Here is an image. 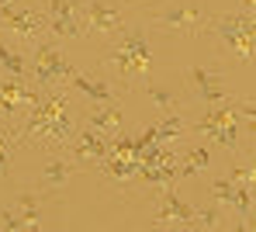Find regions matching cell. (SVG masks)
I'll return each mask as SVG.
<instances>
[{"label":"cell","mask_w":256,"mask_h":232,"mask_svg":"<svg viewBox=\"0 0 256 232\" xmlns=\"http://www.w3.org/2000/svg\"><path fill=\"white\" fill-rule=\"evenodd\" d=\"M128 7H146V4H156V0H125Z\"/></svg>","instance_id":"obj_26"},{"label":"cell","mask_w":256,"mask_h":232,"mask_svg":"<svg viewBox=\"0 0 256 232\" xmlns=\"http://www.w3.org/2000/svg\"><path fill=\"white\" fill-rule=\"evenodd\" d=\"M48 24V35L66 42V38H84L80 32V14H76V0H38Z\"/></svg>","instance_id":"obj_16"},{"label":"cell","mask_w":256,"mask_h":232,"mask_svg":"<svg viewBox=\"0 0 256 232\" xmlns=\"http://www.w3.org/2000/svg\"><path fill=\"white\" fill-rule=\"evenodd\" d=\"M149 128H152V142H160V146H176V142H184V136H190V118H187V111H180V114H163L160 125H149Z\"/></svg>","instance_id":"obj_21"},{"label":"cell","mask_w":256,"mask_h":232,"mask_svg":"<svg viewBox=\"0 0 256 232\" xmlns=\"http://www.w3.org/2000/svg\"><path fill=\"white\" fill-rule=\"evenodd\" d=\"M212 166H214V146L208 139L176 149V184L190 180V177H204V174H212Z\"/></svg>","instance_id":"obj_17"},{"label":"cell","mask_w":256,"mask_h":232,"mask_svg":"<svg viewBox=\"0 0 256 232\" xmlns=\"http://www.w3.org/2000/svg\"><path fill=\"white\" fill-rule=\"evenodd\" d=\"M146 21L156 32L198 38V35H204L208 10L194 0H156V4H146Z\"/></svg>","instance_id":"obj_5"},{"label":"cell","mask_w":256,"mask_h":232,"mask_svg":"<svg viewBox=\"0 0 256 232\" xmlns=\"http://www.w3.org/2000/svg\"><path fill=\"white\" fill-rule=\"evenodd\" d=\"M239 4H242V10H246V14H253V10H256V0H239Z\"/></svg>","instance_id":"obj_25"},{"label":"cell","mask_w":256,"mask_h":232,"mask_svg":"<svg viewBox=\"0 0 256 232\" xmlns=\"http://www.w3.org/2000/svg\"><path fill=\"white\" fill-rule=\"evenodd\" d=\"M208 201L225 212V218H239V229L253 226V190L232 184L228 177H212L208 180Z\"/></svg>","instance_id":"obj_9"},{"label":"cell","mask_w":256,"mask_h":232,"mask_svg":"<svg viewBox=\"0 0 256 232\" xmlns=\"http://www.w3.org/2000/svg\"><path fill=\"white\" fill-rule=\"evenodd\" d=\"M0 73L28 80V52L7 35H0Z\"/></svg>","instance_id":"obj_22"},{"label":"cell","mask_w":256,"mask_h":232,"mask_svg":"<svg viewBox=\"0 0 256 232\" xmlns=\"http://www.w3.org/2000/svg\"><path fill=\"white\" fill-rule=\"evenodd\" d=\"M73 174H80V166H76L66 152H48V163L42 166L38 187H42V190H48V194H59Z\"/></svg>","instance_id":"obj_19"},{"label":"cell","mask_w":256,"mask_h":232,"mask_svg":"<svg viewBox=\"0 0 256 232\" xmlns=\"http://www.w3.org/2000/svg\"><path fill=\"white\" fill-rule=\"evenodd\" d=\"M142 90H146V97L160 108V114H180V111L190 108L187 94H180L176 87H166V84H160V80H152V76L142 84Z\"/></svg>","instance_id":"obj_20"},{"label":"cell","mask_w":256,"mask_h":232,"mask_svg":"<svg viewBox=\"0 0 256 232\" xmlns=\"http://www.w3.org/2000/svg\"><path fill=\"white\" fill-rule=\"evenodd\" d=\"M194 215L198 208L176 194V184L156 187V212L149 218L152 229H194Z\"/></svg>","instance_id":"obj_10"},{"label":"cell","mask_w":256,"mask_h":232,"mask_svg":"<svg viewBox=\"0 0 256 232\" xmlns=\"http://www.w3.org/2000/svg\"><path fill=\"white\" fill-rule=\"evenodd\" d=\"M0 35H4V24H0Z\"/></svg>","instance_id":"obj_27"},{"label":"cell","mask_w":256,"mask_h":232,"mask_svg":"<svg viewBox=\"0 0 256 232\" xmlns=\"http://www.w3.org/2000/svg\"><path fill=\"white\" fill-rule=\"evenodd\" d=\"M100 66L108 70V76L114 84H122L125 90H132L135 84H146L152 76V46H149V35L142 24L128 21L118 35H111L104 48H100Z\"/></svg>","instance_id":"obj_3"},{"label":"cell","mask_w":256,"mask_h":232,"mask_svg":"<svg viewBox=\"0 0 256 232\" xmlns=\"http://www.w3.org/2000/svg\"><path fill=\"white\" fill-rule=\"evenodd\" d=\"M38 87L32 80H21V76H7L0 73V122H10L18 125L24 118V111L32 108Z\"/></svg>","instance_id":"obj_13"},{"label":"cell","mask_w":256,"mask_h":232,"mask_svg":"<svg viewBox=\"0 0 256 232\" xmlns=\"http://www.w3.org/2000/svg\"><path fill=\"white\" fill-rule=\"evenodd\" d=\"M28 52V80L35 87H66V80L73 76V62L66 59V52L59 46V38L45 35L38 42L24 46Z\"/></svg>","instance_id":"obj_6"},{"label":"cell","mask_w":256,"mask_h":232,"mask_svg":"<svg viewBox=\"0 0 256 232\" xmlns=\"http://www.w3.org/2000/svg\"><path fill=\"white\" fill-rule=\"evenodd\" d=\"M66 87L76 94L84 104H100V100H122L125 87L114 84L108 73H86V70H73V76L66 80Z\"/></svg>","instance_id":"obj_14"},{"label":"cell","mask_w":256,"mask_h":232,"mask_svg":"<svg viewBox=\"0 0 256 232\" xmlns=\"http://www.w3.org/2000/svg\"><path fill=\"white\" fill-rule=\"evenodd\" d=\"M108 152H111V139H104L100 132H94L84 122H80L76 136L70 139V146H66V156H70L80 170H97V166L108 160Z\"/></svg>","instance_id":"obj_12"},{"label":"cell","mask_w":256,"mask_h":232,"mask_svg":"<svg viewBox=\"0 0 256 232\" xmlns=\"http://www.w3.org/2000/svg\"><path fill=\"white\" fill-rule=\"evenodd\" d=\"M80 122H84V100L70 87H38L32 108L18 122V142L21 149L66 152Z\"/></svg>","instance_id":"obj_1"},{"label":"cell","mask_w":256,"mask_h":232,"mask_svg":"<svg viewBox=\"0 0 256 232\" xmlns=\"http://www.w3.org/2000/svg\"><path fill=\"white\" fill-rule=\"evenodd\" d=\"M253 100H222L204 108L198 118H190V132L204 136L214 149H225L228 156H246V146L253 136Z\"/></svg>","instance_id":"obj_2"},{"label":"cell","mask_w":256,"mask_h":232,"mask_svg":"<svg viewBox=\"0 0 256 232\" xmlns=\"http://www.w3.org/2000/svg\"><path fill=\"white\" fill-rule=\"evenodd\" d=\"M232 184H239V187H250L253 190V184H256V166L250 163V160H239V163H232L228 166V174H225Z\"/></svg>","instance_id":"obj_24"},{"label":"cell","mask_w":256,"mask_h":232,"mask_svg":"<svg viewBox=\"0 0 256 232\" xmlns=\"http://www.w3.org/2000/svg\"><path fill=\"white\" fill-rule=\"evenodd\" d=\"M128 4L114 0H76V14H80V32L84 38H111L128 24Z\"/></svg>","instance_id":"obj_7"},{"label":"cell","mask_w":256,"mask_h":232,"mask_svg":"<svg viewBox=\"0 0 256 232\" xmlns=\"http://www.w3.org/2000/svg\"><path fill=\"white\" fill-rule=\"evenodd\" d=\"M204 32L214 38L218 52L225 59H236L242 66L253 62V48H256V18L246 10H228V14H208Z\"/></svg>","instance_id":"obj_4"},{"label":"cell","mask_w":256,"mask_h":232,"mask_svg":"<svg viewBox=\"0 0 256 232\" xmlns=\"http://www.w3.org/2000/svg\"><path fill=\"white\" fill-rule=\"evenodd\" d=\"M0 24H4V35H10L21 48L48 35L45 14H42V7H35V4H21V7L4 10V14H0Z\"/></svg>","instance_id":"obj_11"},{"label":"cell","mask_w":256,"mask_h":232,"mask_svg":"<svg viewBox=\"0 0 256 232\" xmlns=\"http://www.w3.org/2000/svg\"><path fill=\"white\" fill-rule=\"evenodd\" d=\"M21 149L18 142V125L10 122H0V184L10 180V163H14V152Z\"/></svg>","instance_id":"obj_23"},{"label":"cell","mask_w":256,"mask_h":232,"mask_svg":"<svg viewBox=\"0 0 256 232\" xmlns=\"http://www.w3.org/2000/svg\"><path fill=\"white\" fill-rule=\"evenodd\" d=\"M184 87H187V100L198 104V108H212V104H222L236 94L228 90V80H225V70H218L214 62H198L184 73Z\"/></svg>","instance_id":"obj_8"},{"label":"cell","mask_w":256,"mask_h":232,"mask_svg":"<svg viewBox=\"0 0 256 232\" xmlns=\"http://www.w3.org/2000/svg\"><path fill=\"white\" fill-rule=\"evenodd\" d=\"M84 125L100 132L104 139H114L125 132V114L122 100H100V104H84Z\"/></svg>","instance_id":"obj_18"},{"label":"cell","mask_w":256,"mask_h":232,"mask_svg":"<svg viewBox=\"0 0 256 232\" xmlns=\"http://www.w3.org/2000/svg\"><path fill=\"white\" fill-rule=\"evenodd\" d=\"M52 201H56V194H48L42 187H32V190H18L7 208L21 218V229H42L45 218H48Z\"/></svg>","instance_id":"obj_15"}]
</instances>
